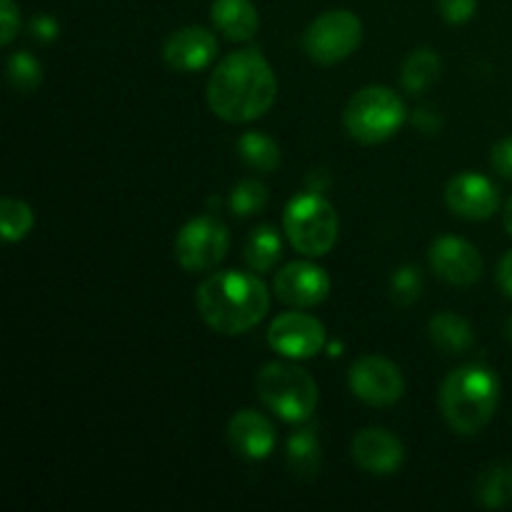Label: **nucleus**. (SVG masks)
I'll return each mask as SVG.
<instances>
[{
    "label": "nucleus",
    "instance_id": "1",
    "mask_svg": "<svg viewBox=\"0 0 512 512\" xmlns=\"http://www.w3.org/2000/svg\"><path fill=\"white\" fill-rule=\"evenodd\" d=\"M278 80L258 48L228 53L208 80V105L225 123H253L273 108Z\"/></svg>",
    "mask_w": 512,
    "mask_h": 512
},
{
    "label": "nucleus",
    "instance_id": "2",
    "mask_svg": "<svg viewBox=\"0 0 512 512\" xmlns=\"http://www.w3.org/2000/svg\"><path fill=\"white\" fill-rule=\"evenodd\" d=\"M195 308L210 330L220 335H240L253 330L268 315L270 290L260 275L220 270L198 285Z\"/></svg>",
    "mask_w": 512,
    "mask_h": 512
},
{
    "label": "nucleus",
    "instance_id": "3",
    "mask_svg": "<svg viewBox=\"0 0 512 512\" xmlns=\"http://www.w3.org/2000/svg\"><path fill=\"white\" fill-rule=\"evenodd\" d=\"M440 413L458 435H478L488 428L500 405V380L485 365H463L445 375L438 393Z\"/></svg>",
    "mask_w": 512,
    "mask_h": 512
},
{
    "label": "nucleus",
    "instance_id": "4",
    "mask_svg": "<svg viewBox=\"0 0 512 512\" xmlns=\"http://www.w3.org/2000/svg\"><path fill=\"white\" fill-rule=\"evenodd\" d=\"M260 403L290 425H303L318 410V383L295 363H268L255 378Z\"/></svg>",
    "mask_w": 512,
    "mask_h": 512
},
{
    "label": "nucleus",
    "instance_id": "5",
    "mask_svg": "<svg viewBox=\"0 0 512 512\" xmlns=\"http://www.w3.org/2000/svg\"><path fill=\"white\" fill-rule=\"evenodd\" d=\"M283 230L300 255L323 258L338 243L340 220L333 203L323 198L320 190H308L288 203L283 213Z\"/></svg>",
    "mask_w": 512,
    "mask_h": 512
},
{
    "label": "nucleus",
    "instance_id": "6",
    "mask_svg": "<svg viewBox=\"0 0 512 512\" xmlns=\"http://www.w3.org/2000/svg\"><path fill=\"white\" fill-rule=\"evenodd\" d=\"M403 98L388 85H368L348 100L343 110V125L353 140L363 145H378L393 138L405 123Z\"/></svg>",
    "mask_w": 512,
    "mask_h": 512
},
{
    "label": "nucleus",
    "instance_id": "7",
    "mask_svg": "<svg viewBox=\"0 0 512 512\" xmlns=\"http://www.w3.org/2000/svg\"><path fill=\"white\" fill-rule=\"evenodd\" d=\"M363 43V23L353 10L320 13L303 33V50L313 63L335 65L348 60Z\"/></svg>",
    "mask_w": 512,
    "mask_h": 512
},
{
    "label": "nucleus",
    "instance_id": "8",
    "mask_svg": "<svg viewBox=\"0 0 512 512\" xmlns=\"http://www.w3.org/2000/svg\"><path fill=\"white\" fill-rule=\"evenodd\" d=\"M230 250V230L215 215H198L178 230L173 243L175 263L188 273H208L225 260Z\"/></svg>",
    "mask_w": 512,
    "mask_h": 512
},
{
    "label": "nucleus",
    "instance_id": "9",
    "mask_svg": "<svg viewBox=\"0 0 512 512\" xmlns=\"http://www.w3.org/2000/svg\"><path fill=\"white\" fill-rule=\"evenodd\" d=\"M348 385L358 400L373 408H390L405 395V378L393 360L383 355H365L355 360Z\"/></svg>",
    "mask_w": 512,
    "mask_h": 512
},
{
    "label": "nucleus",
    "instance_id": "10",
    "mask_svg": "<svg viewBox=\"0 0 512 512\" xmlns=\"http://www.w3.org/2000/svg\"><path fill=\"white\" fill-rule=\"evenodd\" d=\"M328 343L325 325L298 308L280 313L268 328V345L288 360H310Z\"/></svg>",
    "mask_w": 512,
    "mask_h": 512
},
{
    "label": "nucleus",
    "instance_id": "11",
    "mask_svg": "<svg viewBox=\"0 0 512 512\" xmlns=\"http://www.w3.org/2000/svg\"><path fill=\"white\" fill-rule=\"evenodd\" d=\"M273 293L288 308H315L328 300L330 278L320 265L310 260H293L275 273Z\"/></svg>",
    "mask_w": 512,
    "mask_h": 512
},
{
    "label": "nucleus",
    "instance_id": "12",
    "mask_svg": "<svg viewBox=\"0 0 512 512\" xmlns=\"http://www.w3.org/2000/svg\"><path fill=\"white\" fill-rule=\"evenodd\" d=\"M430 268L445 283L468 288L483 278V258L478 248L458 235H440L433 240L428 250Z\"/></svg>",
    "mask_w": 512,
    "mask_h": 512
},
{
    "label": "nucleus",
    "instance_id": "13",
    "mask_svg": "<svg viewBox=\"0 0 512 512\" xmlns=\"http://www.w3.org/2000/svg\"><path fill=\"white\" fill-rule=\"evenodd\" d=\"M445 205L465 220H488L498 213L500 193L485 175L465 170L445 185Z\"/></svg>",
    "mask_w": 512,
    "mask_h": 512
},
{
    "label": "nucleus",
    "instance_id": "14",
    "mask_svg": "<svg viewBox=\"0 0 512 512\" xmlns=\"http://www.w3.org/2000/svg\"><path fill=\"white\" fill-rule=\"evenodd\" d=\"M218 58V38L203 25H185L173 30L163 45V60L175 73H195Z\"/></svg>",
    "mask_w": 512,
    "mask_h": 512
},
{
    "label": "nucleus",
    "instance_id": "15",
    "mask_svg": "<svg viewBox=\"0 0 512 512\" xmlns=\"http://www.w3.org/2000/svg\"><path fill=\"white\" fill-rule=\"evenodd\" d=\"M355 465L370 475H393L405 463V445L385 428L360 430L350 445Z\"/></svg>",
    "mask_w": 512,
    "mask_h": 512
},
{
    "label": "nucleus",
    "instance_id": "16",
    "mask_svg": "<svg viewBox=\"0 0 512 512\" xmlns=\"http://www.w3.org/2000/svg\"><path fill=\"white\" fill-rule=\"evenodd\" d=\"M228 438L230 450L245 460H268L273 455L275 445H278V435H275L273 423L265 418L258 410H238L228 423Z\"/></svg>",
    "mask_w": 512,
    "mask_h": 512
},
{
    "label": "nucleus",
    "instance_id": "17",
    "mask_svg": "<svg viewBox=\"0 0 512 512\" xmlns=\"http://www.w3.org/2000/svg\"><path fill=\"white\" fill-rule=\"evenodd\" d=\"M210 20L223 38L233 43H248L260 28V15L250 0H213Z\"/></svg>",
    "mask_w": 512,
    "mask_h": 512
},
{
    "label": "nucleus",
    "instance_id": "18",
    "mask_svg": "<svg viewBox=\"0 0 512 512\" xmlns=\"http://www.w3.org/2000/svg\"><path fill=\"white\" fill-rule=\"evenodd\" d=\"M428 335L435 348L448 355L468 353L475 343V330L470 320L453 313V310H443V313L433 315L428 325Z\"/></svg>",
    "mask_w": 512,
    "mask_h": 512
},
{
    "label": "nucleus",
    "instance_id": "19",
    "mask_svg": "<svg viewBox=\"0 0 512 512\" xmlns=\"http://www.w3.org/2000/svg\"><path fill=\"white\" fill-rule=\"evenodd\" d=\"M285 460H288V468L293 470L295 478L313 480L318 475L323 455H320V440L315 425H305V428L295 430L290 435L288 445H285Z\"/></svg>",
    "mask_w": 512,
    "mask_h": 512
},
{
    "label": "nucleus",
    "instance_id": "20",
    "mask_svg": "<svg viewBox=\"0 0 512 512\" xmlns=\"http://www.w3.org/2000/svg\"><path fill=\"white\" fill-rule=\"evenodd\" d=\"M243 258L253 273H270L283 258V238L273 225H258L243 243Z\"/></svg>",
    "mask_w": 512,
    "mask_h": 512
},
{
    "label": "nucleus",
    "instance_id": "21",
    "mask_svg": "<svg viewBox=\"0 0 512 512\" xmlns=\"http://www.w3.org/2000/svg\"><path fill=\"white\" fill-rule=\"evenodd\" d=\"M475 503L485 510H503L512 503V463H493L475 478Z\"/></svg>",
    "mask_w": 512,
    "mask_h": 512
},
{
    "label": "nucleus",
    "instance_id": "22",
    "mask_svg": "<svg viewBox=\"0 0 512 512\" xmlns=\"http://www.w3.org/2000/svg\"><path fill=\"white\" fill-rule=\"evenodd\" d=\"M440 73H443L440 55L433 48H428V45H423V48H415L405 58L403 70H400V83H403V88L410 95H420L438 83Z\"/></svg>",
    "mask_w": 512,
    "mask_h": 512
},
{
    "label": "nucleus",
    "instance_id": "23",
    "mask_svg": "<svg viewBox=\"0 0 512 512\" xmlns=\"http://www.w3.org/2000/svg\"><path fill=\"white\" fill-rule=\"evenodd\" d=\"M238 155L248 168L258 170V173H275L283 163L280 145L270 135L260 133V130H248V133L240 135Z\"/></svg>",
    "mask_w": 512,
    "mask_h": 512
},
{
    "label": "nucleus",
    "instance_id": "24",
    "mask_svg": "<svg viewBox=\"0 0 512 512\" xmlns=\"http://www.w3.org/2000/svg\"><path fill=\"white\" fill-rule=\"evenodd\" d=\"M35 225V215L25 200L3 198L0 200V235L5 243H20L30 235Z\"/></svg>",
    "mask_w": 512,
    "mask_h": 512
},
{
    "label": "nucleus",
    "instance_id": "25",
    "mask_svg": "<svg viewBox=\"0 0 512 512\" xmlns=\"http://www.w3.org/2000/svg\"><path fill=\"white\" fill-rule=\"evenodd\" d=\"M5 78H8L10 88L18 93H33L43 83V65L28 50H18L5 63Z\"/></svg>",
    "mask_w": 512,
    "mask_h": 512
},
{
    "label": "nucleus",
    "instance_id": "26",
    "mask_svg": "<svg viewBox=\"0 0 512 512\" xmlns=\"http://www.w3.org/2000/svg\"><path fill=\"white\" fill-rule=\"evenodd\" d=\"M268 188H265L260 180H240L238 185L233 188V193H230V210H233L235 218H253L255 213H260V210H265V205H268Z\"/></svg>",
    "mask_w": 512,
    "mask_h": 512
},
{
    "label": "nucleus",
    "instance_id": "27",
    "mask_svg": "<svg viewBox=\"0 0 512 512\" xmlns=\"http://www.w3.org/2000/svg\"><path fill=\"white\" fill-rule=\"evenodd\" d=\"M423 285V275L415 265H400V268L393 270V278H390V295L398 305L410 308V305L423 298Z\"/></svg>",
    "mask_w": 512,
    "mask_h": 512
},
{
    "label": "nucleus",
    "instance_id": "28",
    "mask_svg": "<svg viewBox=\"0 0 512 512\" xmlns=\"http://www.w3.org/2000/svg\"><path fill=\"white\" fill-rule=\"evenodd\" d=\"M438 5V13L445 23L450 25H463L478 10V0H435Z\"/></svg>",
    "mask_w": 512,
    "mask_h": 512
},
{
    "label": "nucleus",
    "instance_id": "29",
    "mask_svg": "<svg viewBox=\"0 0 512 512\" xmlns=\"http://www.w3.org/2000/svg\"><path fill=\"white\" fill-rule=\"evenodd\" d=\"M20 30V8L15 0H0V45H10Z\"/></svg>",
    "mask_w": 512,
    "mask_h": 512
},
{
    "label": "nucleus",
    "instance_id": "30",
    "mask_svg": "<svg viewBox=\"0 0 512 512\" xmlns=\"http://www.w3.org/2000/svg\"><path fill=\"white\" fill-rule=\"evenodd\" d=\"M490 165H493V170L500 178L512 180V138H503L493 145Z\"/></svg>",
    "mask_w": 512,
    "mask_h": 512
},
{
    "label": "nucleus",
    "instance_id": "31",
    "mask_svg": "<svg viewBox=\"0 0 512 512\" xmlns=\"http://www.w3.org/2000/svg\"><path fill=\"white\" fill-rule=\"evenodd\" d=\"M30 33H33V38L40 40V43H53L60 35V25L53 15H35V18L30 20Z\"/></svg>",
    "mask_w": 512,
    "mask_h": 512
},
{
    "label": "nucleus",
    "instance_id": "32",
    "mask_svg": "<svg viewBox=\"0 0 512 512\" xmlns=\"http://www.w3.org/2000/svg\"><path fill=\"white\" fill-rule=\"evenodd\" d=\"M498 285L508 298H512V250L503 255L498 265Z\"/></svg>",
    "mask_w": 512,
    "mask_h": 512
},
{
    "label": "nucleus",
    "instance_id": "33",
    "mask_svg": "<svg viewBox=\"0 0 512 512\" xmlns=\"http://www.w3.org/2000/svg\"><path fill=\"white\" fill-rule=\"evenodd\" d=\"M413 123H415V128H420L423 133H435V130L440 128V118L430 108L418 110V113H415V118H413Z\"/></svg>",
    "mask_w": 512,
    "mask_h": 512
},
{
    "label": "nucleus",
    "instance_id": "34",
    "mask_svg": "<svg viewBox=\"0 0 512 512\" xmlns=\"http://www.w3.org/2000/svg\"><path fill=\"white\" fill-rule=\"evenodd\" d=\"M503 225H505V230H508L510 238H512V195H510L508 203H505V210H503Z\"/></svg>",
    "mask_w": 512,
    "mask_h": 512
},
{
    "label": "nucleus",
    "instance_id": "35",
    "mask_svg": "<svg viewBox=\"0 0 512 512\" xmlns=\"http://www.w3.org/2000/svg\"><path fill=\"white\" fill-rule=\"evenodd\" d=\"M505 335H508V340L512 343V318L505 323Z\"/></svg>",
    "mask_w": 512,
    "mask_h": 512
}]
</instances>
